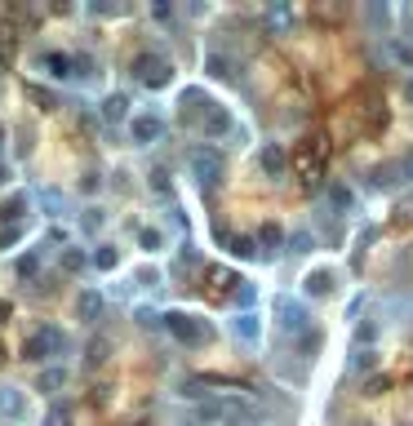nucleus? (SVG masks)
I'll use <instances>...</instances> for the list:
<instances>
[{"mask_svg":"<svg viewBox=\"0 0 413 426\" xmlns=\"http://www.w3.org/2000/svg\"><path fill=\"white\" fill-rule=\"evenodd\" d=\"M165 329L182 346H209L213 342V324H209V320H200V316H187V311H169V316H165Z\"/></svg>","mask_w":413,"mask_h":426,"instance_id":"nucleus-1","label":"nucleus"},{"mask_svg":"<svg viewBox=\"0 0 413 426\" xmlns=\"http://www.w3.org/2000/svg\"><path fill=\"white\" fill-rule=\"evenodd\" d=\"M320 174H324V147H320V138H307L303 147H294V178L303 187H316Z\"/></svg>","mask_w":413,"mask_h":426,"instance_id":"nucleus-2","label":"nucleus"},{"mask_svg":"<svg viewBox=\"0 0 413 426\" xmlns=\"http://www.w3.org/2000/svg\"><path fill=\"white\" fill-rule=\"evenodd\" d=\"M253 409L249 404H236V400H218V404H204V409H196L187 426H218V422H249Z\"/></svg>","mask_w":413,"mask_h":426,"instance_id":"nucleus-3","label":"nucleus"},{"mask_svg":"<svg viewBox=\"0 0 413 426\" xmlns=\"http://www.w3.org/2000/svg\"><path fill=\"white\" fill-rule=\"evenodd\" d=\"M187 165H191V174H196L200 187H218L222 182V156L213 147H196L191 156H187Z\"/></svg>","mask_w":413,"mask_h":426,"instance_id":"nucleus-4","label":"nucleus"},{"mask_svg":"<svg viewBox=\"0 0 413 426\" xmlns=\"http://www.w3.org/2000/svg\"><path fill=\"white\" fill-rule=\"evenodd\" d=\"M276 316H280V329H285L289 338L311 333V311H307L303 302H294V298H276Z\"/></svg>","mask_w":413,"mask_h":426,"instance_id":"nucleus-5","label":"nucleus"},{"mask_svg":"<svg viewBox=\"0 0 413 426\" xmlns=\"http://www.w3.org/2000/svg\"><path fill=\"white\" fill-rule=\"evenodd\" d=\"M62 346H67V338L58 333V329H36L32 338H27V346H23V355L27 359H54V355H62Z\"/></svg>","mask_w":413,"mask_h":426,"instance_id":"nucleus-6","label":"nucleus"},{"mask_svg":"<svg viewBox=\"0 0 413 426\" xmlns=\"http://www.w3.org/2000/svg\"><path fill=\"white\" fill-rule=\"evenodd\" d=\"M134 75L147 89H165V84L174 80V67H169L161 54H143V58H134Z\"/></svg>","mask_w":413,"mask_h":426,"instance_id":"nucleus-7","label":"nucleus"},{"mask_svg":"<svg viewBox=\"0 0 413 426\" xmlns=\"http://www.w3.org/2000/svg\"><path fill=\"white\" fill-rule=\"evenodd\" d=\"M0 418L5 422H23L27 418V395L14 386H0Z\"/></svg>","mask_w":413,"mask_h":426,"instance_id":"nucleus-8","label":"nucleus"},{"mask_svg":"<svg viewBox=\"0 0 413 426\" xmlns=\"http://www.w3.org/2000/svg\"><path fill=\"white\" fill-rule=\"evenodd\" d=\"M258 165H262V174H267V178H285L289 174V156L276 147V142H267V147L258 151Z\"/></svg>","mask_w":413,"mask_h":426,"instance_id":"nucleus-9","label":"nucleus"},{"mask_svg":"<svg viewBox=\"0 0 413 426\" xmlns=\"http://www.w3.org/2000/svg\"><path fill=\"white\" fill-rule=\"evenodd\" d=\"M236 271H227V267H204V289L213 293V298H222V293H231L236 289Z\"/></svg>","mask_w":413,"mask_h":426,"instance_id":"nucleus-10","label":"nucleus"},{"mask_svg":"<svg viewBox=\"0 0 413 426\" xmlns=\"http://www.w3.org/2000/svg\"><path fill=\"white\" fill-rule=\"evenodd\" d=\"M182 391H187V395H200V391H245V386L231 382V377H191Z\"/></svg>","mask_w":413,"mask_h":426,"instance_id":"nucleus-11","label":"nucleus"},{"mask_svg":"<svg viewBox=\"0 0 413 426\" xmlns=\"http://www.w3.org/2000/svg\"><path fill=\"white\" fill-rule=\"evenodd\" d=\"M231 333H236V338H240L245 346H253V342L262 338V320H258V316H249V311H245V316H236V320H231Z\"/></svg>","mask_w":413,"mask_h":426,"instance_id":"nucleus-12","label":"nucleus"},{"mask_svg":"<svg viewBox=\"0 0 413 426\" xmlns=\"http://www.w3.org/2000/svg\"><path fill=\"white\" fill-rule=\"evenodd\" d=\"M129 134H134V142H156L165 134V120L161 116H138L134 125H129Z\"/></svg>","mask_w":413,"mask_h":426,"instance_id":"nucleus-13","label":"nucleus"},{"mask_svg":"<svg viewBox=\"0 0 413 426\" xmlns=\"http://www.w3.org/2000/svg\"><path fill=\"white\" fill-rule=\"evenodd\" d=\"M338 289V276L329 267H320V271H311V276H307V293H311V298H329V293Z\"/></svg>","mask_w":413,"mask_h":426,"instance_id":"nucleus-14","label":"nucleus"},{"mask_svg":"<svg viewBox=\"0 0 413 426\" xmlns=\"http://www.w3.org/2000/svg\"><path fill=\"white\" fill-rule=\"evenodd\" d=\"M227 129H231V116H227L222 107H213V102H209V107H204V134L218 138V134H227Z\"/></svg>","mask_w":413,"mask_h":426,"instance_id":"nucleus-15","label":"nucleus"},{"mask_svg":"<svg viewBox=\"0 0 413 426\" xmlns=\"http://www.w3.org/2000/svg\"><path fill=\"white\" fill-rule=\"evenodd\" d=\"M218 240L227 244V249L236 253V258H253V253H258V244H253L249 235H222V226H218Z\"/></svg>","mask_w":413,"mask_h":426,"instance_id":"nucleus-16","label":"nucleus"},{"mask_svg":"<svg viewBox=\"0 0 413 426\" xmlns=\"http://www.w3.org/2000/svg\"><path fill=\"white\" fill-rule=\"evenodd\" d=\"M40 67L49 71V75H58V80H62V75H71L76 58H67V54H45V58H40Z\"/></svg>","mask_w":413,"mask_h":426,"instance_id":"nucleus-17","label":"nucleus"},{"mask_svg":"<svg viewBox=\"0 0 413 426\" xmlns=\"http://www.w3.org/2000/svg\"><path fill=\"white\" fill-rule=\"evenodd\" d=\"M76 311H80V320H98V316H102V298H98L93 289H84L80 302H76Z\"/></svg>","mask_w":413,"mask_h":426,"instance_id":"nucleus-18","label":"nucleus"},{"mask_svg":"<svg viewBox=\"0 0 413 426\" xmlns=\"http://www.w3.org/2000/svg\"><path fill=\"white\" fill-rule=\"evenodd\" d=\"M258 240H262V249H267V253H276L280 244H285V231H280L276 222H262L258 226Z\"/></svg>","mask_w":413,"mask_h":426,"instance_id":"nucleus-19","label":"nucleus"},{"mask_svg":"<svg viewBox=\"0 0 413 426\" xmlns=\"http://www.w3.org/2000/svg\"><path fill=\"white\" fill-rule=\"evenodd\" d=\"M125 111H129V102L120 98V93H111V98L102 102V120H107V125H116V120H125Z\"/></svg>","mask_w":413,"mask_h":426,"instance_id":"nucleus-20","label":"nucleus"},{"mask_svg":"<svg viewBox=\"0 0 413 426\" xmlns=\"http://www.w3.org/2000/svg\"><path fill=\"white\" fill-rule=\"evenodd\" d=\"M387 58L400 62V67H413V45H405V40H387Z\"/></svg>","mask_w":413,"mask_h":426,"instance_id":"nucleus-21","label":"nucleus"},{"mask_svg":"<svg viewBox=\"0 0 413 426\" xmlns=\"http://www.w3.org/2000/svg\"><path fill=\"white\" fill-rule=\"evenodd\" d=\"M391 391V377L387 373H373L369 382H364V395H369V400H378V395H387Z\"/></svg>","mask_w":413,"mask_h":426,"instance_id":"nucleus-22","label":"nucleus"},{"mask_svg":"<svg viewBox=\"0 0 413 426\" xmlns=\"http://www.w3.org/2000/svg\"><path fill=\"white\" fill-rule=\"evenodd\" d=\"M204 67H209V75H218V80H222V75H231V62L222 58V54H209V62H204Z\"/></svg>","mask_w":413,"mask_h":426,"instance_id":"nucleus-23","label":"nucleus"},{"mask_svg":"<svg viewBox=\"0 0 413 426\" xmlns=\"http://www.w3.org/2000/svg\"><path fill=\"white\" fill-rule=\"evenodd\" d=\"M62 382H67V373H62V368H49V373L40 377V391H58Z\"/></svg>","mask_w":413,"mask_h":426,"instance_id":"nucleus-24","label":"nucleus"},{"mask_svg":"<svg viewBox=\"0 0 413 426\" xmlns=\"http://www.w3.org/2000/svg\"><path fill=\"white\" fill-rule=\"evenodd\" d=\"M116 262H120V253H116V249H98V253H93V267H102V271H111Z\"/></svg>","mask_w":413,"mask_h":426,"instance_id":"nucleus-25","label":"nucleus"},{"mask_svg":"<svg viewBox=\"0 0 413 426\" xmlns=\"http://www.w3.org/2000/svg\"><path fill=\"white\" fill-rule=\"evenodd\" d=\"M45 426H71V409H49Z\"/></svg>","mask_w":413,"mask_h":426,"instance_id":"nucleus-26","label":"nucleus"},{"mask_svg":"<svg viewBox=\"0 0 413 426\" xmlns=\"http://www.w3.org/2000/svg\"><path fill=\"white\" fill-rule=\"evenodd\" d=\"M107 351H111V346L102 342V338H98V342H89V364H102V359H107Z\"/></svg>","mask_w":413,"mask_h":426,"instance_id":"nucleus-27","label":"nucleus"},{"mask_svg":"<svg viewBox=\"0 0 413 426\" xmlns=\"http://www.w3.org/2000/svg\"><path fill=\"white\" fill-rule=\"evenodd\" d=\"M333 204L338 209H351V191H346V187H333Z\"/></svg>","mask_w":413,"mask_h":426,"instance_id":"nucleus-28","label":"nucleus"},{"mask_svg":"<svg viewBox=\"0 0 413 426\" xmlns=\"http://www.w3.org/2000/svg\"><path fill=\"white\" fill-rule=\"evenodd\" d=\"M289 244H294V253H307V249H311V235H307V231H298Z\"/></svg>","mask_w":413,"mask_h":426,"instance_id":"nucleus-29","label":"nucleus"},{"mask_svg":"<svg viewBox=\"0 0 413 426\" xmlns=\"http://www.w3.org/2000/svg\"><path fill=\"white\" fill-rule=\"evenodd\" d=\"M62 267H67V271H80V267H84V253H76V249H71L67 258H62Z\"/></svg>","mask_w":413,"mask_h":426,"instance_id":"nucleus-30","label":"nucleus"},{"mask_svg":"<svg viewBox=\"0 0 413 426\" xmlns=\"http://www.w3.org/2000/svg\"><path fill=\"white\" fill-rule=\"evenodd\" d=\"M373 364H378V355H373V351H364V355H355V368H373Z\"/></svg>","mask_w":413,"mask_h":426,"instance_id":"nucleus-31","label":"nucleus"},{"mask_svg":"<svg viewBox=\"0 0 413 426\" xmlns=\"http://www.w3.org/2000/svg\"><path fill=\"white\" fill-rule=\"evenodd\" d=\"M236 302H240V307H249V302H253V289H249V284H240V289H236Z\"/></svg>","mask_w":413,"mask_h":426,"instance_id":"nucleus-32","label":"nucleus"},{"mask_svg":"<svg viewBox=\"0 0 413 426\" xmlns=\"http://www.w3.org/2000/svg\"><path fill=\"white\" fill-rule=\"evenodd\" d=\"M316 14H320V18H342V9H338V5H320Z\"/></svg>","mask_w":413,"mask_h":426,"instance_id":"nucleus-33","label":"nucleus"},{"mask_svg":"<svg viewBox=\"0 0 413 426\" xmlns=\"http://www.w3.org/2000/svg\"><path fill=\"white\" fill-rule=\"evenodd\" d=\"M400 178H413V151H409L405 160H400Z\"/></svg>","mask_w":413,"mask_h":426,"instance_id":"nucleus-34","label":"nucleus"},{"mask_svg":"<svg viewBox=\"0 0 413 426\" xmlns=\"http://www.w3.org/2000/svg\"><path fill=\"white\" fill-rule=\"evenodd\" d=\"M5 178H9V174H5V165H0V182H5Z\"/></svg>","mask_w":413,"mask_h":426,"instance_id":"nucleus-35","label":"nucleus"},{"mask_svg":"<svg viewBox=\"0 0 413 426\" xmlns=\"http://www.w3.org/2000/svg\"><path fill=\"white\" fill-rule=\"evenodd\" d=\"M409 98H413V80H409Z\"/></svg>","mask_w":413,"mask_h":426,"instance_id":"nucleus-36","label":"nucleus"},{"mask_svg":"<svg viewBox=\"0 0 413 426\" xmlns=\"http://www.w3.org/2000/svg\"><path fill=\"white\" fill-rule=\"evenodd\" d=\"M0 142H5V129H0Z\"/></svg>","mask_w":413,"mask_h":426,"instance_id":"nucleus-37","label":"nucleus"}]
</instances>
